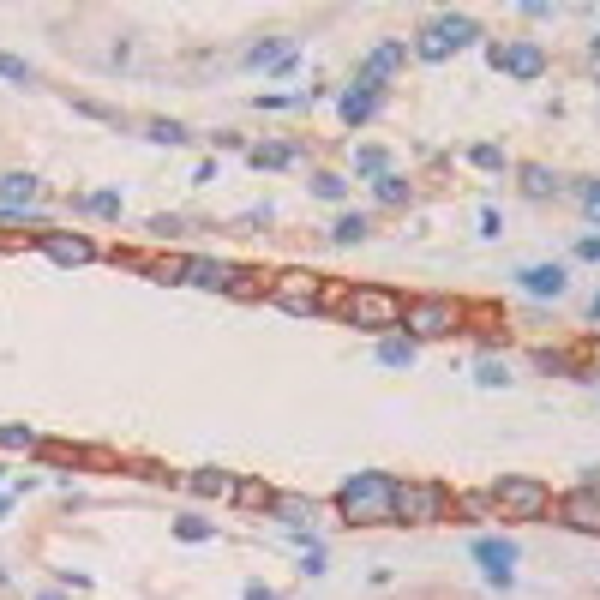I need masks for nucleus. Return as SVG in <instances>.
<instances>
[{
  "instance_id": "obj_1",
  "label": "nucleus",
  "mask_w": 600,
  "mask_h": 600,
  "mask_svg": "<svg viewBox=\"0 0 600 600\" xmlns=\"http://www.w3.org/2000/svg\"><path fill=\"white\" fill-rule=\"evenodd\" d=\"M390 504H397V481L378 469H360L336 486V511L348 522H390Z\"/></svg>"
},
{
  "instance_id": "obj_2",
  "label": "nucleus",
  "mask_w": 600,
  "mask_h": 600,
  "mask_svg": "<svg viewBox=\"0 0 600 600\" xmlns=\"http://www.w3.org/2000/svg\"><path fill=\"white\" fill-rule=\"evenodd\" d=\"M343 318L360 325V330H390V325L409 318V300L390 295V288H348V295H343Z\"/></svg>"
},
{
  "instance_id": "obj_3",
  "label": "nucleus",
  "mask_w": 600,
  "mask_h": 600,
  "mask_svg": "<svg viewBox=\"0 0 600 600\" xmlns=\"http://www.w3.org/2000/svg\"><path fill=\"white\" fill-rule=\"evenodd\" d=\"M450 516V499L444 486L432 481H397V504H390V522H444Z\"/></svg>"
},
{
  "instance_id": "obj_4",
  "label": "nucleus",
  "mask_w": 600,
  "mask_h": 600,
  "mask_svg": "<svg viewBox=\"0 0 600 600\" xmlns=\"http://www.w3.org/2000/svg\"><path fill=\"white\" fill-rule=\"evenodd\" d=\"M492 499H499L504 516H522V522H541V516L553 511V492H546L541 481H529V474H504V481L492 486Z\"/></svg>"
},
{
  "instance_id": "obj_5",
  "label": "nucleus",
  "mask_w": 600,
  "mask_h": 600,
  "mask_svg": "<svg viewBox=\"0 0 600 600\" xmlns=\"http://www.w3.org/2000/svg\"><path fill=\"white\" fill-rule=\"evenodd\" d=\"M481 30H474V18H462V13H444V18H432L427 30H420V43H415V55L420 60H450L457 48H469Z\"/></svg>"
},
{
  "instance_id": "obj_6",
  "label": "nucleus",
  "mask_w": 600,
  "mask_h": 600,
  "mask_svg": "<svg viewBox=\"0 0 600 600\" xmlns=\"http://www.w3.org/2000/svg\"><path fill=\"white\" fill-rule=\"evenodd\" d=\"M409 336H450V330L462 325V306L457 300H444V295H420V300H409Z\"/></svg>"
},
{
  "instance_id": "obj_7",
  "label": "nucleus",
  "mask_w": 600,
  "mask_h": 600,
  "mask_svg": "<svg viewBox=\"0 0 600 600\" xmlns=\"http://www.w3.org/2000/svg\"><path fill=\"white\" fill-rule=\"evenodd\" d=\"M271 300L283 306V313H295V318H313L318 306H325V288H318L306 271H283V276L271 283Z\"/></svg>"
},
{
  "instance_id": "obj_8",
  "label": "nucleus",
  "mask_w": 600,
  "mask_h": 600,
  "mask_svg": "<svg viewBox=\"0 0 600 600\" xmlns=\"http://www.w3.org/2000/svg\"><path fill=\"white\" fill-rule=\"evenodd\" d=\"M492 67L511 72V78H541V72H546V55H541L534 43H499V48H492Z\"/></svg>"
},
{
  "instance_id": "obj_9",
  "label": "nucleus",
  "mask_w": 600,
  "mask_h": 600,
  "mask_svg": "<svg viewBox=\"0 0 600 600\" xmlns=\"http://www.w3.org/2000/svg\"><path fill=\"white\" fill-rule=\"evenodd\" d=\"M474 564H486V576H492V583H499V588H511L516 546H511V541H492V534H486V541H474Z\"/></svg>"
},
{
  "instance_id": "obj_10",
  "label": "nucleus",
  "mask_w": 600,
  "mask_h": 600,
  "mask_svg": "<svg viewBox=\"0 0 600 600\" xmlns=\"http://www.w3.org/2000/svg\"><path fill=\"white\" fill-rule=\"evenodd\" d=\"M558 516H564L571 529H583V534H600V499L595 492H564V499H558Z\"/></svg>"
},
{
  "instance_id": "obj_11",
  "label": "nucleus",
  "mask_w": 600,
  "mask_h": 600,
  "mask_svg": "<svg viewBox=\"0 0 600 600\" xmlns=\"http://www.w3.org/2000/svg\"><path fill=\"white\" fill-rule=\"evenodd\" d=\"M234 276H241V271L222 264V258H186V283H192V288H211V295H216V288H234Z\"/></svg>"
},
{
  "instance_id": "obj_12",
  "label": "nucleus",
  "mask_w": 600,
  "mask_h": 600,
  "mask_svg": "<svg viewBox=\"0 0 600 600\" xmlns=\"http://www.w3.org/2000/svg\"><path fill=\"white\" fill-rule=\"evenodd\" d=\"M402 60H409V43H378V48L367 55V67H360V78L385 90V78H390V72L402 67Z\"/></svg>"
},
{
  "instance_id": "obj_13",
  "label": "nucleus",
  "mask_w": 600,
  "mask_h": 600,
  "mask_svg": "<svg viewBox=\"0 0 600 600\" xmlns=\"http://www.w3.org/2000/svg\"><path fill=\"white\" fill-rule=\"evenodd\" d=\"M43 253L55 258V264H90L97 246H90V234H43Z\"/></svg>"
},
{
  "instance_id": "obj_14",
  "label": "nucleus",
  "mask_w": 600,
  "mask_h": 600,
  "mask_svg": "<svg viewBox=\"0 0 600 600\" xmlns=\"http://www.w3.org/2000/svg\"><path fill=\"white\" fill-rule=\"evenodd\" d=\"M516 283H522V295H541V300H558V295H564V271H558V264H522V271H516Z\"/></svg>"
},
{
  "instance_id": "obj_15",
  "label": "nucleus",
  "mask_w": 600,
  "mask_h": 600,
  "mask_svg": "<svg viewBox=\"0 0 600 600\" xmlns=\"http://www.w3.org/2000/svg\"><path fill=\"white\" fill-rule=\"evenodd\" d=\"M186 486H192V492H199V499H234V474L229 469H192L186 474Z\"/></svg>"
},
{
  "instance_id": "obj_16",
  "label": "nucleus",
  "mask_w": 600,
  "mask_h": 600,
  "mask_svg": "<svg viewBox=\"0 0 600 600\" xmlns=\"http://www.w3.org/2000/svg\"><path fill=\"white\" fill-rule=\"evenodd\" d=\"M43 199V181L30 174H0V211H18V204H36Z\"/></svg>"
},
{
  "instance_id": "obj_17",
  "label": "nucleus",
  "mask_w": 600,
  "mask_h": 600,
  "mask_svg": "<svg viewBox=\"0 0 600 600\" xmlns=\"http://www.w3.org/2000/svg\"><path fill=\"white\" fill-rule=\"evenodd\" d=\"M378 115V85H367V78H355V90L343 97V120L348 127H360V120Z\"/></svg>"
},
{
  "instance_id": "obj_18",
  "label": "nucleus",
  "mask_w": 600,
  "mask_h": 600,
  "mask_svg": "<svg viewBox=\"0 0 600 600\" xmlns=\"http://www.w3.org/2000/svg\"><path fill=\"white\" fill-rule=\"evenodd\" d=\"M378 367H415V336H385L378 343Z\"/></svg>"
},
{
  "instance_id": "obj_19",
  "label": "nucleus",
  "mask_w": 600,
  "mask_h": 600,
  "mask_svg": "<svg viewBox=\"0 0 600 600\" xmlns=\"http://www.w3.org/2000/svg\"><path fill=\"white\" fill-rule=\"evenodd\" d=\"M355 169L372 174V181H385V174H390V150H378V144H355Z\"/></svg>"
},
{
  "instance_id": "obj_20",
  "label": "nucleus",
  "mask_w": 600,
  "mask_h": 600,
  "mask_svg": "<svg viewBox=\"0 0 600 600\" xmlns=\"http://www.w3.org/2000/svg\"><path fill=\"white\" fill-rule=\"evenodd\" d=\"M367 234H372V222H367V216H355V211H348V216H336V229H330V241H336V246H360Z\"/></svg>"
},
{
  "instance_id": "obj_21",
  "label": "nucleus",
  "mask_w": 600,
  "mask_h": 600,
  "mask_svg": "<svg viewBox=\"0 0 600 600\" xmlns=\"http://www.w3.org/2000/svg\"><path fill=\"white\" fill-rule=\"evenodd\" d=\"M457 511H462V522H486V516L499 511V499H492V492H462Z\"/></svg>"
},
{
  "instance_id": "obj_22",
  "label": "nucleus",
  "mask_w": 600,
  "mask_h": 600,
  "mask_svg": "<svg viewBox=\"0 0 600 600\" xmlns=\"http://www.w3.org/2000/svg\"><path fill=\"white\" fill-rule=\"evenodd\" d=\"M522 192H529V199H546V192H558V174L541 169V162H529V169H522Z\"/></svg>"
},
{
  "instance_id": "obj_23",
  "label": "nucleus",
  "mask_w": 600,
  "mask_h": 600,
  "mask_svg": "<svg viewBox=\"0 0 600 600\" xmlns=\"http://www.w3.org/2000/svg\"><path fill=\"white\" fill-rule=\"evenodd\" d=\"M295 157H300L295 144H258V150H253V169H288Z\"/></svg>"
},
{
  "instance_id": "obj_24",
  "label": "nucleus",
  "mask_w": 600,
  "mask_h": 600,
  "mask_svg": "<svg viewBox=\"0 0 600 600\" xmlns=\"http://www.w3.org/2000/svg\"><path fill=\"white\" fill-rule=\"evenodd\" d=\"M246 60H253V67H288L295 48H288V43H253V55H246Z\"/></svg>"
},
{
  "instance_id": "obj_25",
  "label": "nucleus",
  "mask_w": 600,
  "mask_h": 600,
  "mask_svg": "<svg viewBox=\"0 0 600 600\" xmlns=\"http://www.w3.org/2000/svg\"><path fill=\"white\" fill-rule=\"evenodd\" d=\"M234 504H246V511H258V504H276V492L264 481H241L234 486Z\"/></svg>"
},
{
  "instance_id": "obj_26",
  "label": "nucleus",
  "mask_w": 600,
  "mask_h": 600,
  "mask_svg": "<svg viewBox=\"0 0 600 600\" xmlns=\"http://www.w3.org/2000/svg\"><path fill=\"white\" fill-rule=\"evenodd\" d=\"M372 192H378V204H409V181H402L397 169H390L385 181H372Z\"/></svg>"
},
{
  "instance_id": "obj_27",
  "label": "nucleus",
  "mask_w": 600,
  "mask_h": 600,
  "mask_svg": "<svg viewBox=\"0 0 600 600\" xmlns=\"http://www.w3.org/2000/svg\"><path fill=\"white\" fill-rule=\"evenodd\" d=\"M276 516H283L288 529L300 534V529H306V516H318V511H313V504H306V499H276Z\"/></svg>"
},
{
  "instance_id": "obj_28",
  "label": "nucleus",
  "mask_w": 600,
  "mask_h": 600,
  "mask_svg": "<svg viewBox=\"0 0 600 600\" xmlns=\"http://www.w3.org/2000/svg\"><path fill=\"white\" fill-rule=\"evenodd\" d=\"M0 450H43V439L30 427H0Z\"/></svg>"
},
{
  "instance_id": "obj_29",
  "label": "nucleus",
  "mask_w": 600,
  "mask_h": 600,
  "mask_svg": "<svg viewBox=\"0 0 600 600\" xmlns=\"http://www.w3.org/2000/svg\"><path fill=\"white\" fill-rule=\"evenodd\" d=\"M85 211L109 222V216H120V192H90V199H85Z\"/></svg>"
},
{
  "instance_id": "obj_30",
  "label": "nucleus",
  "mask_w": 600,
  "mask_h": 600,
  "mask_svg": "<svg viewBox=\"0 0 600 600\" xmlns=\"http://www.w3.org/2000/svg\"><path fill=\"white\" fill-rule=\"evenodd\" d=\"M174 534H181V541H211V522H204V516H181V522H174Z\"/></svg>"
},
{
  "instance_id": "obj_31",
  "label": "nucleus",
  "mask_w": 600,
  "mask_h": 600,
  "mask_svg": "<svg viewBox=\"0 0 600 600\" xmlns=\"http://www.w3.org/2000/svg\"><path fill=\"white\" fill-rule=\"evenodd\" d=\"M469 162H474V169H504V150H499V144H474Z\"/></svg>"
},
{
  "instance_id": "obj_32",
  "label": "nucleus",
  "mask_w": 600,
  "mask_h": 600,
  "mask_svg": "<svg viewBox=\"0 0 600 600\" xmlns=\"http://www.w3.org/2000/svg\"><path fill=\"white\" fill-rule=\"evenodd\" d=\"M313 192H318V199H343L348 181H343V174H313Z\"/></svg>"
},
{
  "instance_id": "obj_33",
  "label": "nucleus",
  "mask_w": 600,
  "mask_h": 600,
  "mask_svg": "<svg viewBox=\"0 0 600 600\" xmlns=\"http://www.w3.org/2000/svg\"><path fill=\"white\" fill-rule=\"evenodd\" d=\"M0 78H13V85H30L36 72H30V67H25L18 55H0Z\"/></svg>"
},
{
  "instance_id": "obj_34",
  "label": "nucleus",
  "mask_w": 600,
  "mask_h": 600,
  "mask_svg": "<svg viewBox=\"0 0 600 600\" xmlns=\"http://www.w3.org/2000/svg\"><path fill=\"white\" fill-rule=\"evenodd\" d=\"M474 378H481L486 390H499V385H511V372L499 367V360H481V372H474Z\"/></svg>"
},
{
  "instance_id": "obj_35",
  "label": "nucleus",
  "mask_w": 600,
  "mask_h": 600,
  "mask_svg": "<svg viewBox=\"0 0 600 600\" xmlns=\"http://www.w3.org/2000/svg\"><path fill=\"white\" fill-rule=\"evenodd\" d=\"M150 139H157V144H186V127H174V120H157V127H150Z\"/></svg>"
},
{
  "instance_id": "obj_36",
  "label": "nucleus",
  "mask_w": 600,
  "mask_h": 600,
  "mask_svg": "<svg viewBox=\"0 0 600 600\" xmlns=\"http://www.w3.org/2000/svg\"><path fill=\"white\" fill-rule=\"evenodd\" d=\"M43 457H48V462H85V450H72V444H48V439H43Z\"/></svg>"
},
{
  "instance_id": "obj_37",
  "label": "nucleus",
  "mask_w": 600,
  "mask_h": 600,
  "mask_svg": "<svg viewBox=\"0 0 600 600\" xmlns=\"http://www.w3.org/2000/svg\"><path fill=\"white\" fill-rule=\"evenodd\" d=\"M576 258H588V264H600V234H583V241H576Z\"/></svg>"
},
{
  "instance_id": "obj_38",
  "label": "nucleus",
  "mask_w": 600,
  "mask_h": 600,
  "mask_svg": "<svg viewBox=\"0 0 600 600\" xmlns=\"http://www.w3.org/2000/svg\"><path fill=\"white\" fill-rule=\"evenodd\" d=\"M300 571H306V576H318V571H325V546H318V541L306 546V564H300Z\"/></svg>"
},
{
  "instance_id": "obj_39",
  "label": "nucleus",
  "mask_w": 600,
  "mask_h": 600,
  "mask_svg": "<svg viewBox=\"0 0 600 600\" xmlns=\"http://www.w3.org/2000/svg\"><path fill=\"white\" fill-rule=\"evenodd\" d=\"M150 229H157V234H186V222H181V216H157Z\"/></svg>"
},
{
  "instance_id": "obj_40",
  "label": "nucleus",
  "mask_w": 600,
  "mask_h": 600,
  "mask_svg": "<svg viewBox=\"0 0 600 600\" xmlns=\"http://www.w3.org/2000/svg\"><path fill=\"white\" fill-rule=\"evenodd\" d=\"M246 600H283V595H276V588H264V583H253V588H246Z\"/></svg>"
},
{
  "instance_id": "obj_41",
  "label": "nucleus",
  "mask_w": 600,
  "mask_h": 600,
  "mask_svg": "<svg viewBox=\"0 0 600 600\" xmlns=\"http://www.w3.org/2000/svg\"><path fill=\"white\" fill-rule=\"evenodd\" d=\"M583 204H588V211L600 216V181H595V186H583Z\"/></svg>"
},
{
  "instance_id": "obj_42",
  "label": "nucleus",
  "mask_w": 600,
  "mask_h": 600,
  "mask_svg": "<svg viewBox=\"0 0 600 600\" xmlns=\"http://www.w3.org/2000/svg\"><path fill=\"white\" fill-rule=\"evenodd\" d=\"M588 318H595V325H600V295H595V300H588Z\"/></svg>"
},
{
  "instance_id": "obj_43",
  "label": "nucleus",
  "mask_w": 600,
  "mask_h": 600,
  "mask_svg": "<svg viewBox=\"0 0 600 600\" xmlns=\"http://www.w3.org/2000/svg\"><path fill=\"white\" fill-rule=\"evenodd\" d=\"M36 600H67V595H36Z\"/></svg>"
},
{
  "instance_id": "obj_44",
  "label": "nucleus",
  "mask_w": 600,
  "mask_h": 600,
  "mask_svg": "<svg viewBox=\"0 0 600 600\" xmlns=\"http://www.w3.org/2000/svg\"><path fill=\"white\" fill-rule=\"evenodd\" d=\"M0 522H6V499H0Z\"/></svg>"
}]
</instances>
